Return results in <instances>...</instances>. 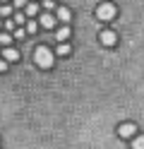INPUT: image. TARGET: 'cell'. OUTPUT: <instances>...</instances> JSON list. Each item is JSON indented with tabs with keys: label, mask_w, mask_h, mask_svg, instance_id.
<instances>
[{
	"label": "cell",
	"mask_w": 144,
	"mask_h": 149,
	"mask_svg": "<svg viewBox=\"0 0 144 149\" xmlns=\"http://www.w3.org/2000/svg\"><path fill=\"white\" fill-rule=\"evenodd\" d=\"M53 58H55V53L48 48V46H36L34 63L38 65V68H51V65H53Z\"/></svg>",
	"instance_id": "6da1fadb"
},
{
	"label": "cell",
	"mask_w": 144,
	"mask_h": 149,
	"mask_svg": "<svg viewBox=\"0 0 144 149\" xmlns=\"http://www.w3.org/2000/svg\"><path fill=\"white\" fill-rule=\"evenodd\" d=\"M115 15H118V7H115L113 3H103V5H99V7H96V17H99L101 22L113 19Z\"/></svg>",
	"instance_id": "7a4b0ae2"
},
{
	"label": "cell",
	"mask_w": 144,
	"mask_h": 149,
	"mask_svg": "<svg viewBox=\"0 0 144 149\" xmlns=\"http://www.w3.org/2000/svg\"><path fill=\"white\" fill-rule=\"evenodd\" d=\"M118 135H120L122 139H130V137L137 135V125H134V123H122V125L118 127Z\"/></svg>",
	"instance_id": "3957f363"
},
{
	"label": "cell",
	"mask_w": 144,
	"mask_h": 149,
	"mask_svg": "<svg viewBox=\"0 0 144 149\" xmlns=\"http://www.w3.org/2000/svg\"><path fill=\"white\" fill-rule=\"evenodd\" d=\"M101 43H103V46H115V43H118V34L111 31V29L101 31Z\"/></svg>",
	"instance_id": "277c9868"
},
{
	"label": "cell",
	"mask_w": 144,
	"mask_h": 149,
	"mask_svg": "<svg viewBox=\"0 0 144 149\" xmlns=\"http://www.w3.org/2000/svg\"><path fill=\"white\" fill-rule=\"evenodd\" d=\"M55 17H58V19H60L65 26L67 24H70V19H72V12L70 10H67V7H58V12H55Z\"/></svg>",
	"instance_id": "5b68a950"
},
{
	"label": "cell",
	"mask_w": 144,
	"mask_h": 149,
	"mask_svg": "<svg viewBox=\"0 0 144 149\" xmlns=\"http://www.w3.org/2000/svg\"><path fill=\"white\" fill-rule=\"evenodd\" d=\"M3 60H7V63H15V60H19V51H15V48H7L3 51Z\"/></svg>",
	"instance_id": "8992f818"
},
{
	"label": "cell",
	"mask_w": 144,
	"mask_h": 149,
	"mask_svg": "<svg viewBox=\"0 0 144 149\" xmlns=\"http://www.w3.org/2000/svg\"><path fill=\"white\" fill-rule=\"evenodd\" d=\"M41 26H43V29H53V26H55V17H53L51 12L41 15Z\"/></svg>",
	"instance_id": "52a82bcc"
},
{
	"label": "cell",
	"mask_w": 144,
	"mask_h": 149,
	"mask_svg": "<svg viewBox=\"0 0 144 149\" xmlns=\"http://www.w3.org/2000/svg\"><path fill=\"white\" fill-rule=\"evenodd\" d=\"M70 34H72V31H70V26H60V29H58V31H55V39L65 43L67 39H70Z\"/></svg>",
	"instance_id": "ba28073f"
},
{
	"label": "cell",
	"mask_w": 144,
	"mask_h": 149,
	"mask_svg": "<svg viewBox=\"0 0 144 149\" xmlns=\"http://www.w3.org/2000/svg\"><path fill=\"white\" fill-rule=\"evenodd\" d=\"M55 53H58V55H70V53H72V48H70L67 43H60V46L55 48Z\"/></svg>",
	"instance_id": "9c48e42d"
},
{
	"label": "cell",
	"mask_w": 144,
	"mask_h": 149,
	"mask_svg": "<svg viewBox=\"0 0 144 149\" xmlns=\"http://www.w3.org/2000/svg\"><path fill=\"white\" fill-rule=\"evenodd\" d=\"M26 15H29V17L38 15V3H29V5H26Z\"/></svg>",
	"instance_id": "30bf717a"
},
{
	"label": "cell",
	"mask_w": 144,
	"mask_h": 149,
	"mask_svg": "<svg viewBox=\"0 0 144 149\" xmlns=\"http://www.w3.org/2000/svg\"><path fill=\"white\" fill-rule=\"evenodd\" d=\"M132 149H144V135H139V137L132 139Z\"/></svg>",
	"instance_id": "8fae6325"
},
{
	"label": "cell",
	"mask_w": 144,
	"mask_h": 149,
	"mask_svg": "<svg viewBox=\"0 0 144 149\" xmlns=\"http://www.w3.org/2000/svg\"><path fill=\"white\" fill-rule=\"evenodd\" d=\"M12 39H15V36H12V34H0V43H3V46H5V48H7V46H10V43H12Z\"/></svg>",
	"instance_id": "7c38bea8"
},
{
	"label": "cell",
	"mask_w": 144,
	"mask_h": 149,
	"mask_svg": "<svg viewBox=\"0 0 144 149\" xmlns=\"http://www.w3.org/2000/svg\"><path fill=\"white\" fill-rule=\"evenodd\" d=\"M26 34H36V19H31L26 24Z\"/></svg>",
	"instance_id": "4fadbf2b"
},
{
	"label": "cell",
	"mask_w": 144,
	"mask_h": 149,
	"mask_svg": "<svg viewBox=\"0 0 144 149\" xmlns=\"http://www.w3.org/2000/svg\"><path fill=\"white\" fill-rule=\"evenodd\" d=\"M0 15H3V17L12 15V7H10V5H3V7H0Z\"/></svg>",
	"instance_id": "5bb4252c"
},
{
	"label": "cell",
	"mask_w": 144,
	"mask_h": 149,
	"mask_svg": "<svg viewBox=\"0 0 144 149\" xmlns=\"http://www.w3.org/2000/svg\"><path fill=\"white\" fill-rule=\"evenodd\" d=\"M12 36H15V39H24V36H26V29H17Z\"/></svg>",
	"instance_id": "9a60e30c"
},
{
	"label": "cell",
	"mask_w": 144,
	"mask_h": 149,
	"mask_svg": "<svg viewBox=\"0 0 144 149\" xmlns=\"http://www.w3.org/2000/svg\"><path fill=\"white\" fill-rule=\"evenodd\" d=\"M43 7H46V10H48V12H51V10H53V7H55V3H53V0H43Z\"/></svg>",
	"instance_id": "2e32d148"
},
{
	"label": "cell",
	"mask_w": 144,
	"mask_h": 149,
	"mask_svg": "<svg viewBox=\"0 0 144 149\" xmlns=\"http://www.w3.org/2000/svg\"><path fill=\"white\" fill-rule=\"evenodd\" d=\"M29 0H15V7H26Z\"/></svg>",
	"instance_id": "e0dca14e"
},
{
	"label": "cell",
	"mask_w": 144,
	"mask_h": 149,
	"mask_svg": "<svg viewBox=\"0 0 144 149\" xmlns=\"http://www.w3.org/2000/svg\"><path fill=\"white\" fill-rule=\"evenodd\" d=\"M5 26H7L10 31H15V19H7V22H5Z\"/></svg>",
	"instance_id": "ac0fdd59"
},
{
	"label": "cell",
	"mask_w": 144,
	"mask_h": 149,
	"mask_svg": "<svg viewBox=\"0 0 144 149\" xmlns=\"http://www.w3.org/2000/svg\"><path fill=\"white\" fill-rule=\"evenodd\" d=\"M5 70H7V60L0 58V72H5Z\"/></svg>",
	"instance_id": "d6986e66"
},
{
	"label": "cell",
	"mask_w": 144,
	"mask_h": 149,
	"mask_svg": "<svg viewBox=\"0 0 144 149\" xmlns=\"http://www.w3.org/2000/svg\"><path fill=\"white\" fill-rule=\"evenodd\" d=\"M15 22H17V24H22V22H24V15H19V12H17V15H15Z\"/></svg>",
	"instance_id": "ffe728a7"
},
{
	"label": "cell",
	"mask_w": 144,
	"mask_h": 149,
	"mask_svg": "<svg viewBox=\"0 0 144 149\" xmlns=\"http://www.w3.org/2000/svg\"><path fill=\"white\" fill-rule=\"evenodd\" d=\"M0 3H7V0H0Z\"/></svg>",
	"instance_id": "44dd1931"
},
{
	"label": "cell",
	"mask_w": 144,
	"mask_h": 149,
	"mask_svg": "<svg viewBox=\"0 0 144 149\" xmlns=\"http://www.w3.org/2000/svg\"><path fill=\"white\" fill-rule=\"evenodd\" d=\"M0 24H3V22H0Z\"/></svg>",
	"instance_id": "7402d4cb"
}]
</instances>
